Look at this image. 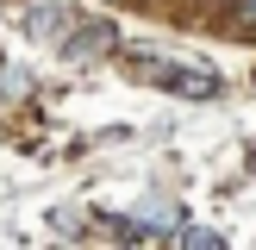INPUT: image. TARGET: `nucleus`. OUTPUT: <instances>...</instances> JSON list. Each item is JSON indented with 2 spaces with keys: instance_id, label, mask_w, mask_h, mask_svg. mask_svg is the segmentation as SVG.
Listing matches in <instances>:
<instances>
[{
  "instance_id": "nucleus-1",
  "label": "nucleus",
  "mask_w": 256,
  "mask_h": 250,
  "mask_svg": "<svg viewBox=\"0 0 256 250\" xmlns=\"http://www.w3.org/2000/svg\"><path fill=\"white\" fill-rule=\"evenodd\" d=\"M132 69L144 75V82H156V88H175V94H188V100H219V94H225V82H219L212 69H188V62H175V56L132 50Z\"/></svg>"
},
{
  "instance_id": "nucleus-2",
  "label": "nucleus",
  "mask_w": 256,
  "mask_h": 250,
  "mask_svg": "<svg viewBox=\"0 0 256 250\" xmlns=\"http://www.w3.org/2000/svg\"><path fill=\"white\" fill-rule=\"evenodd\" d=\"M19 25H25L32 38H62V32L75 25V12H69V0H32V6L19 12Z\"/></svg>"
},
{
  "instance_id": "nucleus-3",
  "label": "nucleus",
  "mask_w": 256,
  "mask_h": 250,
  "mask_svg": "<svg viewBox=\"0 0 256 250\" xmlns=\"http://www.w3.org/2000/svg\"><path fill=\"white\" fill-rule=\"evenodd\" d=\"M106 44H119V25H112V19H94V25H82V32H62V44H56V50L82 62V56H100Z\"/></svg>"
},
{
  "instance_id": "nucleus-4",
  "label": "nucleus",
  "mask_w": 256,
  "mask_h": 250,
  "mask_svg": "<svg viewBox=\"0 0 256 250\" xmlns=\"http://www.w3.org/2000/svg\"><path fill=\"white\" fill-rule=\"evenodd\" d=\"M188 250H225L219 232H188Z\"/></svg>"
},
{
  "instance_id": "nucleus-5",
  "label": "nucleus",
  "mask_w": 256,
  "mask_h": 250,
  "mask_svg": "<svg viewBox=\"0 0 256 250\" xmlns=\"http://www.w3.org/2000/svg\"><path fill=\"white\" fill-rule=\"evenodd\" d=\"M238 12H244V19H250V25H256V0H238Z\"/></svg>"
}]
</instances>
